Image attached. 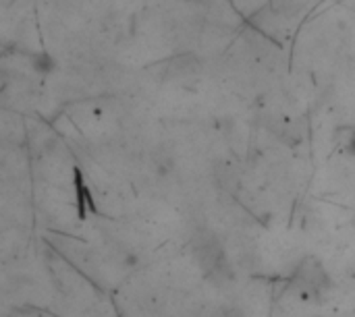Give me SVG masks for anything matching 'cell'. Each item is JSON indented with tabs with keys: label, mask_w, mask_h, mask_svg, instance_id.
<instances>
[{
	"label": "cell",
	"mask_w": 355,
	"mask_h": 317,
	"mask_svg": "<svg viewBox=\"0 0 355 317\" xmlns=\"http://www.w3.org/2000/svg\"><path fill=\"white\" fill-rule=\"evenodd\" d=\"M191 253H193L198 266L206 270V274L227 276V278L231 276L225 249L212 230H198L196 233V237L191 241Z\"/></svg>",
	"instance_id": "cell-1"
},
{
	"label": "cell",
	"mask_w": 355,
	"mask_h": 317,
	"mask_svg": "<svg viewBox=\"0 0 355 317\" xmlns=\"http://www.w3.org/2000/svg\"><path fill=\"white\" fill-rule=\"evenodd\" d=\"M168 69H171V73H168L171 77L185 79V77H191V75L200 73L202 64H200V60L193 54H181V56H175L168 62Z\"/></svg>",
	"instance_id": "cell-2"
},
{
	"label": "cell",
	"mask_w": 355,
	"mask_h": 317,
	"mask_svg": "<svg viewBox=\"0 0 355 317\" xmlns=\"http://www.w3.org/2000/svg\"><path fill=\"white\" fill-rule=\"evenodd\" d=\"M29 66L33 73H37L40 77H48L56 71V58L46 52V50H40V52H33L29 56Z\"/></svg>",
	"instance_id": "cell-3"
},
{
	"label": "cell",
	"mask_w": 355,
	"mask_h": 317,
	"mask_svg": "<svg viewBox=\"0 0 355 317\" xmlns=\"http://www.w3.org/2000/svg\"><path fill=\"white\" fill-rule=\"evenodd\" d=\"M220 317H245V314L241 309H237V307H225L220 311Z\"/></svg>",
	"instance_id": "cell-4"
},
{
	"label": "cell",
	"mask_w": 355,
	"mask_h": 317,
	"mask_svg": "<svg viewBox=\"0 0 355 317\" xmlns=\"http://www.w3.org/2000/svg\"><path fill=\"white\" fill-rule=\"evenodd\" d=\"M347 152L355 156V131L352 133V137H349V143H347Z\"/></svg>",
	"instance_id": "cell-5"
},
{
	"label": "cell",
	"mask_w": 355,
	"mask_h": 317,
	"mask_svg": "<svg viewBox=\"0 0 355 317\" xmlns=\"http://www.w3.org/2000/svg\"><path fill=\"white\" fill-rule=\"evenodd\" d=\"M183 2H196V0H183Z\"/></svg>",
	"instance_id": "cell-6"
}]
</instances>
